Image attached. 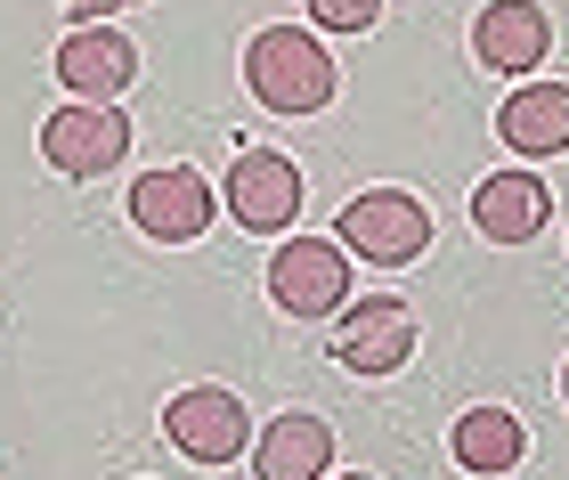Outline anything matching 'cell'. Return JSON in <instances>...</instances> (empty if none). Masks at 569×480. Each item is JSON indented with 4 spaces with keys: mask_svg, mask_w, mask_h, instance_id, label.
<instances>
[{
    "mask_svg": "<svg viewBox=\"0 0 569 480\" xmlns=\"http://www.w3.org/2000/svg\"><path fill=\"white\" fill-rule=\"evenodd\" d=\"M350 480H375V472H350Z\"/></svg>",
    "mask_w": 569,
    "mask_h": 480,
    "instance_id": "ac0fdd59",
    "label": "cell"
},
{
    "mask_svg": "<svg viewBox=\"0 0 569 480\" xmlns=\"http://www.w3.org/2000/svg\"><path fill=\"white\" fill-rule=\"evenodd\" d=\"M269 301L284 318H342L350 301V252L333 237H284L269 261Z\"/></svg>",
    "mask_w": 569,
    "mask_h": 480,
    "instance_id": "3957f363",
    "label": "cell"
},
{
    "mask_svg": "<svg viewBox=\"0 0 569 480\" xmlns=\"http://www.w3.org/2000/svg\"><path fill=\"white\" fill-rule=\"evenodd\" d=\"M448 457L463 472H480V480H497L529 457V432H521V416L512 408H472V416H456V432H448Z\"/></svg>",
    "mask_w": 569,
    "mask_h": 480,
    "instance_id": "5bb4252c",
    "label": "cell"
},
{
    "mask_svg": "<svg viewBox=\"0 0 569 480\" xmlns=\"http://www.w3.org/2000/svg\"><path fill=\"white\" fill-rule=\"evenodd\" d=\"M58 82L82 98V107H114V98L139 82V41L122 33V24H73L58 41Z\"/></svg>",
    "mask_w": 569,
    "mask_h": 480,
    "instance_id": "52a82bcc",
    "label": "cell"
},
{
    "mask_svg": "<svg viewBox=\"0 0 569 480\" xmlns=\"http://www.w3.org/2000/svg\"><path fill=\"white\" fill-rule=\"evenodd\" d=\"M333 472V432L318 416H277L261 440H252V480H326Z\"/></svg>",
    "mask_w": 569,
    "mask_h": 480,
    "instance_id": "7c38bea8",
    "label": "cell"
},
{
    "mask_svg": "<svg viewBox=\"0 0 569 480\" xmlns=\"http://www.w3.org/2000/svg\"><path fill=\"white\" fill-rule=\"evenodd\" d=\"M244 90L269 114H318V107H333L342 82H333V58L309 24H261L244 41Z\"/></svg>",
    "mask_w": 569,
    "mask_h": 480,
    "instance_id": "6da1fadb",
    "label": "cell"
},
{
    "mask_svg": "<svg viewBox=\"0 0 569 480\" xmlns=\"http://www.w3.org/2000/svg\"><path fill=\"white\" fill-rule=\"evenodd\" d=\"M309 24H326V33H375L382 24V0H309Z\"/></svg>",
    "mask_w": 569,
    "mask_h": 480,
    "instance_id": "9a60e30c",
    "label": "cell"
},
{
    "mask_svg": "<svg viewBox=\"0 0 569 480\" xmlns=\"http://www.w3.org/2000/svg\"><path fill=\"white\" fill-rule=\"evenodd\" d=\"M423 326L416 310H407L399 293H358L342 301V326H333V359H342L350 374H399L407 359H416Z\"/></svg>",
    "mask_w": 569,
    "mask_h": 480,
    "instance_id": "277c9868",
    "label": "cell"
},
{
    "mask_svg": "<svg viewBox=\"0 0 569 480\" xmlns=\"http://www.w3.org/2000/svg\"><path fill=\"white\" fill-rule=\"evenodd\" d=\"M546 220H553V188L537 171H488L472 188V229L488 244H529Z\"/></svg>",
    "mask_w": 569,
    "mask_h": 480,
    "instance_id": "8fae6325",
    "label": "cell"
},
{
    "mask_svg": "<svg viewBox=\"0 0 569 480\" xmlns=\"http://www.w3.org/2000/svg\"><path fill=\"white\" fill-rule=\"evenodd\" d=\"M472 58L488 66V73H537L553 58V17L537 9V0H488L480 9V24H472Z\"/></svg>",
    "mask_w": 569,
    "mask_h": 480,
    "instance_id": "30bf717a",
    "label": "cell"
},
{
    "mask_svg": "<svg viewBox=\"0 0 569 480\" xmlns=\"http://www.w3.org/2000/svg\"><path fill=\"white\" fill-rule=\"evenodd\" d=\"M561 399H569V367H561Z\"/></svg>",
    "mask_w": 569,
    "mask_h": 480,
    "instance_id": "e0dca14e",
    "label": "cell"
},
{
    "mask_svg": "<svg viewBox=\"0 0 569 480\" xmlns=\"http://www.w3.org/2000/svg\"><path fill=\"white\" fill-rule=\"evenodd\" d=\"M333 244L350 252V261H375V269H407V261H423L431 252V204L423 196H407V188H367V196H350L342 220H333Z\"/></svg>",
    "mask_w": 569,
    "mask_h": 480,
    "instance_id": "7a4b0ae2",
    "label": "cell"
},
{
    "mask_svg": "<svg viewBox=\"0 0 569 480\" xmlns=\"http://www.w3.org/2000/svg\"><path fill=\"white\" fill-rule=\"evenodd\" d=\"M41 156L49 171H66V180H107V171L131 156V114L122 107H58L41 122Z\"/></svg>",
    "mask_w": 569,
    "mask_h": 480,
    "instance_id": "8992f818",
    "label": "cell"
},
{
    "mask_svg": "<svg viewBox=\"0 0 569 480\" xmlns=\"http://www.w3.org/2000/svg\"><path fill=\"white\" fill-rule=\"evenodd\" d=\"M114 9H131V0H82V17H73V24H107Z\"/></svg>",
    "mask_w": 569,
    "mask_h": 480,
    "instance_id": "2e32d148",
    "label": "cell"
},
{
    "mask_svg": "<svg viewBox=\"0 0 569 480\" xmlns=\"http://www.w3.org/2000/svg\"><path fill=\"white\" fill-rule=\"evenodd\" d=\"M497 139L512 156H569V90L561 82H529L497 107Z\"/></svg>",
    "mask_w": 569,
    "mask_h": 480,
    "instance_id": "4fadbf2b",
    "label": "cell"
},
{
    "mask_svg": "<svg viewBox=\"0 0 569 480\" xmlns=\"http://www.w3.org/2000/svg\"><path fill=\"white\" fill-rule=\"evenodd\" d=\"M131 220H139V237H154V244H196L203 229H212V180L188 171V163L147 171V180L131 188Z\"/></svg>",
    "mask_w": 569,
    "mask_h": 480,
    "instance_id": "9c48e42d",
    "label": "cell"
},
{
    "mask_svg": "<svg viewBox=\"0 0 569 480\" xmlns=\"http://www.w3.org/2000/svg\"><path fill=\"white\" fill-rule=\"evenodd\" d=\"M163 432H171V448L188 464H237L244 448H252V416H244V399L237 391H220V383H188L163 408Z\"/></svg>",
    "mask_w": 569,
    "mask_h": 480,
    "instance_id": "5b68a950",
    "label": "cell"
},
{
    "mask_svg": "<svg viewBox=\"0 0 569 480\" xmlns=\"http://www.w3.org/2000/svg\"><path fill=\"white\" fill-rule=\"evenodd\" d=\"M228 220L252 237H284V220H301V171L293 156H269V147H244L228 163Z\"/></svg>",
    "mask_w": 569,
    "mask_h": 480,
    "instance_id": "ba28073f",
    "label": "cell"
}]
</instances>
